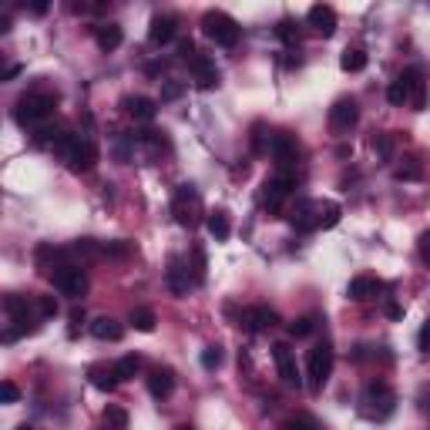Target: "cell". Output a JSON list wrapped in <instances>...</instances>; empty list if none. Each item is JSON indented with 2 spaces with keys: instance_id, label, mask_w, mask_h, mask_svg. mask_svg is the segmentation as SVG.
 I'll list each match as a JSON object with an SVG mask.
<instances>
[{
  "instance_id": "17",
  "label": "cell",
  "mask_w": 430,
  "mask_h": 430,
  "mask_svg": "<svg viewBox=\"0 0 430 430\" xmlns=\"http://www.w3.org/2000/svg\"><path fill=\"white\" fill-rule=\"evenodd\" d=\"M175 27H178V21L175 17H168V14H155L152 17V24H148V41L152 44H172L175 41Z\"/></svg>"
},
{
  "instance_id": "9",
  "label": "cell",
  "mask_w": 430,
  "mask_h": 430,
  "mask_svg": "<svg viewBox=\"0 0 430 430\" xmlns=\"http://www.w3.org/2000/svg\"><path fill=\"white\" fill-rule=\"evenodd\" d=\"M356 121H360V108H356L353 98H340V101H333V108H329V128H333L336 135L353 131Z\"/></svg>"
},
{
  "instance_id": "22",
  "label": "cell",
  "mask_w": 430,
  "mask_h": 430,
  "mask_svg": "<svg viewBox=\"0 0 430 430\" xmlns=\"http://www.w3.org/2000/svg\"><path fill=\"white\" fill-rule=\"evenodd\" d=\"M121 41H125V30H121L118 24H101V27H95V44H98L104 54L118 51V48H121Z\"/></svg>"
},
{
  "instance_id": "2",
  "label": "cell",
  "mask_w": 430,
  "mask_h": 430,
  "mask_svg": "<svg viewBox=\"0 0 430 430\" xmlns=\"http://www.w3.org/2000/svg\"><path fill=\"white\" fill-rule=\"evenodd\" d=\"M54 108H57V95L51 91H30L24 95L17 108H14V118H17V125H41L44 118H51Z\"/></svg>"
},
{
  "instance_id": "23",
  "label": "cell",
  "mask_w": 430,
  "mask_h": 430,
  "mask_svg": "<svg viewBox=\"0 0 430 430\" xmlns=\"http://www.w3.org/2000/svg\"><path fill=\"white\" fill-rule=\"evenodd\" d=\"M91 336H95V340H104V343H118V340L125 336V326H121L118 320H111V316H98V320L91 323Z\"/></svg>"
},
{
  "instance_id": "47",
  "label": "cell",
  "mask_w": 430,
  "mask_h": 430,
  "mask_svg": "<svg viewBox=\"0 0 430 430\" xmlns=\"http://www.w3.org/2000/svg\"><path fill=\"white\" fill-rule=\"evenodd\" d=\"M387 316H390V320H400V316H404V309H400L397 303H387Z\"/></svg>"
},
{
  "instance_id": "20",
  "label": "cell",
  "mask_w": 430,
  "mask_h": 430,
  "mask_svg": "<svg viewBox=\"0 0 430 430\" xmlns=\"http://www.w3.org/2000/svg\"><path fill=\"white\" fill-rule=\"evenodd\" d=\"M377 293H380V282L373 276H353L350 286H346V296H350L353 303H367V300H373Z\"/></svg>"
},
{
  "instance_id": "14",
  "label": "cell",
  "mask_w": 430,
  "mask_h": 430,
  "mask_svg": "<svg viewBox=\"0 0 430 430\" xmlns=\"http://www.w3.org/2000/svg\"><path fill=\"white\" fill-rule=\"evenodd\" d=\"M165 279H168V289H172V296H188V286H192V279H188V266L182 262V255H172L168 259V273H165Z\"/></svg>"
},
{
  "instance_id": "29",
  "label": "cell",
  "mask_w": 430,
  "mask_h": 430,
  "mask_svg": "<svg viewBox=\"0 0 430 430\" xmlns=\"http://www.w3.org/2000/svg\"><path fill=\"white\" fill-rule=\"evenodd\" d=\"M393 178H397V182H420V178H424V165H420L417 158H404V165L393 168Z\"/></svg>"
},
{
  "instance_id": "43",
  "label": "cell",
  "mask_w": 430,
  "mask_h": 430,
  "mask_svg": "<svg viewBox=\"0 0 430 430\" xmlns=\"http://www.w3.org/2000/svg\"><path fill=\"white\" fill-rule=\"evenodd\" d=\"M104 255H115V259H125V255H131V246L128 242H104Z\"/></svg>"
},
{
  "instance_id": "28",
  "label": "cell",
  "mask_w": 430,
  "mask_h": 430,
  "mask_svg": "<svg viewBox=\"0 0 430 430\" xmlns=\"http://www.w3.org/2000/svg\"><path fill=\"white\" fill-rule=\"evenodd\" d=\"M91 383H95L98 390H104V393H111L121 380L115 373V367H108V370H104V367H95V370H91Z\"/></svg>"
},
{
  "instance_id": "36",
  "label": "cell",
  "mask_w": 430,
  "mask_h": 430,
  "mask_svg": "<svg viewBox=\"0 0 430 430\" xmlns=\"http://www.w3.org/2000/svg\"><path fill=\"white\" fill-rule=\"evenodd\" d=\"M373 155L383 158V162H390L393 158V135H377L373 138Z\"/></svg>"
},
{
  "instance_id": "27",
  "label": "cell",
  "mask_w": 430,
  "mask_h": 430,
  "mask_svg": "<svg viewBox=\"0 0 430 430\" xmlns=\"http://www.w3.org/2000/svg\"><path fill=\"white\" fill-rule=\"evenodd\" d=\"M128 323L138 329V333H155V326H158V316H155V309H148V306H138V309H131Z\"/></svg>"
},
{
  "instance_id": "38",
  "label": "cell",
  "mask_w": 430,
  "mask_h": 430,
  "mask_svg": "<svg viewBox=\"0 0 430 430\" xmlns=\"http://www.w3.org/2000/svg\"><path fill=\"white\" fill-rule=\"evenodd\" d=\"M309 333H313V316H300V320L289 323V336H296V340H303Z\"/></svg>"
},
{
  "instance_id": "10",
  "label": "cell",
  "mask_w": 430,
  "mask_h": 430,
  "mask_svg": "<svg viewBox=\"0 0 430 430\" xmlns=\"http://www.w3.org/2000/svg\"><path fill=\"white\" fill-rule=\"evenodd\" d=\"M273 360H276V370L286 387H300V383H303L300 367H296V353H293L289 343H276V346H273Z\"/></svg>"
},
{
  "instance_id": "35",
  "label": "cell",
  "mask_w": 430,
  "mask_h": 430,
  "mask_svg": "<svg viewBox=\"0 0 430 430\" xmlns=\"http://www.w3.org/2000/svg\"><path fill=\"white\" fill-rule=\"evenodd\" d=\"M340 215H343V208H340L336 202L320 205V228H333L336 222H340Z\"/></svg>"
},
{
  "instance_id": "7",
  "label": "cell",
  "mask_w": 430,
  "mask_h": 430,
  "mask_svg": "<svg viewBox=\"0 0 430 430\" xmlns=\"http://www.w3.org/2000/svg\"><path fill=\"white\" fill-rule=\"evenodd\" d=\"M98 158H101L98 145H95L91 138H81V135H75V141H71V145H68V152H64L68 168H71V172H77V175L91 172V168L98 165Z\"/></svg>"
},
{
  "instance_id": "39",
  "label": "cell",
  "mask_w": 430,
  "mask_h": 430,
  "mask_svg": "<svg viewBox=\"0 0 430 430\" xmlns=\"http://www.w3.org/2000/svg\"><path fill=\"white\" fill-rule=\"evenodd\" d=\"M0 400H3V404H17V400H21V387L10 383V380H3V383H0Z\"/></svg>"
},
{
  "instance_id": "4",
  "label": "cell",
  "mask_w": 430,
  "mask_h": 430,
  "mask_svg": "<svg viewBox=\"0 0 430 430\" xmlns=\"http://www.w3.org/2000/svg\"><path fill=\"white\" fill-rule=\"evenodd\" d=\"M329 373H333V346L329 343H316L309 350V356H306V387L313 393H320L323 383L329 380Z\"/></svg>"
},
{
  "instance_id": "50",
  "label": "cell",
  "mask_w": 430,
  "mask_h": 430,
  "mask_svg": "<svg viewBox=\"0 0 430 430\" xmlns=\"http://www.w3.org/2000/svg\"><path fill=\"white\" fill-rule=\"evenodd\" d=\"M350 155H353L350 145H340V148H336V158H350Z\"/></svg>"
},
{
  "instance_id": "42",
  "label": "cell",
  "mask_w": 430,
  "mask_h": 430,
  "mask_svg": "<svg viewBox=\"0 0 430 430\" xmlns=\"http://www.w3.org/2000/svg\"><path fill=\"white\" fill-rule=\"evenodd\" d=\"M37 313H41L44 320L57 316V300H54V296H37Z\"/></svg>"
},
{
  "instance_id": "51",
  "label": "cell",
  "mask_w": 430,
  "mask_h": 430,
  "mask_svg": "<svg viewBox=\"0 0 430 430\" xmlns=\"http://www.w3.org/2000/svg\"><path fill=\"white\" fill-rule=\"evenodd\" d=\"M30 10H34V14H48V3H44V0H37V3H34Z\"/></svg>"
},
{
  "instance_id": "40",
  "label": "cell",
  "mask_w": 430,
  "mask_h": 430,
  "mask_svg": "<svg viewBox=\"0 0 430 430\" xmlns=\"http://www.w3.org/2000/svg\"><path fill=\"white\" fill-rule=\"evenodd\" d=\"M192 262H195V282H205V269H208V262H205V253H202V246H195L192 249Z\"/></svg>"
},
{
  "instance_id": "45",
  "label": "cell",
  "mask_w": 430,
  "mask_h": 430,
  "mask_svg": "<svg viewBox=\"0 0 430 430\" xmlns=\"http://www.w3.org/2000/svg\"><path fill=\"white\" fill-rule=\"evenodd\" d=\"M282 430H316V424H313L309 417H289V420L282 424Z\"/></svg>"
},
{
  "instance_id": "8",
  "label": "cell",
  "mask_w": 430,
  "mask_h": 430,
  "mask_svg": "<svg viewBox=\"0 0 430 430\" xmlns=\"http://www.w3.org/2000/svg\"><path fill=\"white\" fill-rule=\"evenodd\" d=\"M51 282L54 289L61 293V296H68V300H81L84 293H88V276H84V269H77V266H61V269H54L51 273Z\"/></svg>"
},
{
  "instance_id": "49",
  "label": "cell",
  "mask_w": 430,
  "mask_h": 430,
  "mask_svg": "<svg viewBox=\"0 0 430 430\" xmlns=\"http://www.w3.org/2000/svg\"><path fill=\"white\" fill-rule=\"evenodd\" d=\"M71 323H75V326H71V333H77V323H84V313H81V309H75V313H71Z\"/></svg>"
},
{
  "instance_id": "48",
  "label": "cell",
  "mask_w": 430,
  "mask_h": 430,
  "mask_svg": "<svg viewBox=\"0 0 430 430\" xmlns=\"http://www.w3.org/2000/svg\"><path fill=\"white\" fill-rule=\"evenodd\" d=\"M21 71H24V68H21V64H10V68H7V71H3V81H14V77L21 75Z\"/></svg>"
},
{
  "instance_id": "12",
  "label": "cell",
  "mask_w": 430,
  "mask_h": 430,
  "mask_svg": "<svg viewBox=\"0 0 430 430\" xmlns=\"http://www.w3.org/2000/svg\"><path fill=\"white\" fill-rule=\"evenodd\" d=\"M276 323H279V316H276V309H269V306H253L239 320V326H246L249 333H269Z\"/></svg>"
},
{
  "instance_id": "37",
  "label": "cell",
  "mask_w": 430,
  "mask_h": 430,
  "mask_svg": "<svg viewBox=\"0 0 430 430\" xmlns=\"http://www.w3.org/2000/svg\"><path fill=\"white\" fill-rule=\"evenodd\" d=\"M276 34L282 37V41H286V44H300V30H296V24H293L289 17H282V21H279Z\"/></svg>"
},
{
  "instance_id": "24",
  "label": "cell",
  "mask_w": 430,
  "mask_h": 430,
  "mask_svg": "<svg viewBox=\"0 0 430 430\" xmlns=\"http://www.w3.org/2000/svg\"><path fill=\"white\" fill-rule=\"evenodd\" d=\"M205 228H208V235H212L215 242H226L228 235H232V222H228V212H226V208H215V212H208Z\"/></svg>"
},
{
  "instance_id": "11",
  "label": "cell",
  "mask_w": 430,
  "mask_h": 430,
  "mask_svg": "<svg viewBox=\"0 0 430 430\" xmlns=\"http://www.w3.org/2000/svg\"><path fill=\"white\" fill-rule=\"evenodd\" d=\"M269 152H273V158L279 162V168H293V162L300 158V145H296V138H293L289 131H276Z\"/></svg>"
},
{
  "instance_id": "46",
  "label": "cell",
  "mask_w": 430,
  "mask_h": 430,
  "mask_svg": "<svg viewBox=\"0 0 430 430\" xmlns=\"http://www.w3.org/2000/svg\"><path fill=\"white\" fill-rule=\"evenodd\" d=\"M417 350H420V353H430V320L420 326V333H417Z\"/></svg>"
},
{
  "instance_id": "53",
  "label": "cell",
  "mask_w": 430,
  "mask_h": 430,
  "mask_svg": "<svg viewBox=\"0 0 430 430\" xmlns=\"http://www.w3.org/2000/svg\"><path fill=\"white\" fill-rule=\"evenodd\" d=\"M17 430H30V427H27V424H24V427H17Z\"/></svg>"
},
{
  "instance_id": "13",
  "label": "cell",
  "mask_w": 430,
  "mask_h": 430,
  "mask_svg": "<svg viewBox=\"0 0 430 430\" xmlns=\"http://www.w3.org/2000/svg\"><path fill=\"white\" fill-rule=\"evenodd\" d=\"M306 24L313 27L316 34L329 37V34L336 30V10H333L329 3H313V7H309V14H306Z\"/></svg>"
},
{
  "instance_id": "44",
  "label": "cell",
  "mask_w": 430,
  "mask_h": 430,
  "mask_svg": "<svg viewBox=\"0 0 430 430\" xmlns=\"http://www.w3.org/2000/svg\"><path fill=\"white\" fill-rule=\"evenodd\" d=\"M417 253H420V262L430 266V228L420 232V239H417Z\"/></svg>"
},
{
  "instance_id": "6",
  "label": "cell",
  "mask_w": 430,
  "mask_h": 430,
  "mask_svg": "<svg viewBox=\"0 0 430 430\" xmlns=\"http://www.w3.org/2000/svg\"><path fill=\"white\" fill-rule=\"evenodd\" d=\"M293 188H296V172L293 168H279L276 175L266 178V185H262V205L269 212H279L282 202L293 195Z\"/></svg>"
},
{
  "instance_id": "3",
  "label": "cell",
  "mask_w": 430,
  "mask_h": 430,
  "mask_svg": "<svg viewBox=\"0 0 430 430\" xmlns=\"http://www.w3.org/2000/svg\"><path fill=\"white\" fill-rule=\"evenodd\" d=\"M172 215L182 228H195L199 215H202V199H199V188L195 185H178L175 199H172Z\"/></svg>"
},
{
  "instance_id": "30",
  "label": "cell",
  "mask_w": 430,
  "mask_h": 430,
  "mask_svg": "<svg viewBox=\"0 0 430 430\" xmlns=\"http://www.w3.org/2000/svg\"><path fill=\"white\" fill-rule=\"evenodd\" d=\"M128 424H131V417H128L125 407L111 404L108 410H104V427L108 430H128Z\"/></svg>"
},
{
  "instance_id": "16",
  "label": "cell",
  "mask_w": 430,
  "mask_h": 430,
  "mask_svg": "<svg viewBox=\"0 0 430 430\" xmlns=\"http://www.w3.org/2000/svg\"><path fill=\"white\" fill-rule=\"evenodd\" d=\"M289 222L300 228V232H313V228H320V205L309 202V199H300L296 208H293V215H289Z\"/></svg>"
},
{
  "instance_id": "21",
  "label": "cell",
  "mask_w": 430,
  "mask_h": 430,
  "mask_svg": "<svg viewBox=\"0 0 430 430\" xmlns=\"http://www.w3.org/2000/svg\"><path fill=\"white\" fill-rule=\"evenodd\" d=\"M410 75V108L424 111L427 108V81H424V68H407Z\"/></svg>"
},
{
  "instance_id": "25",
  "label": "cell",
  "mask_w": 430,
  "mask_h": 430,
  "mask_svg": "<svg viewBox=\"0 0 430 430\" xmlns=\"http://www.w3.org/2000/svg\"><path fill=\"white\" fill-rule=\"evenodd\" d=\"M387 101L393 104V108H404L410 104V75H400L397 81H390V88H387Z\"/></svg>"
},
{
  "instance_id": "26",
  "label": "cell",
  "mask_w": 430,
  "mask_h": 430,
  "mask_svg": "<svg viewBox=\"0 0 430 430\" xmlns=\"http://www.w3.org/2000/svg\"><path fill=\"white\" fill-rule=\"evenodd\" d=\"M367 64H370V57H367V51H363V48H346V51H343V57H340V68H343L346 75H360Z\"/></svg>"
},
{
  "instance_id": "15",
  "label": "cell",
  "mask_w": 430,
  "mask_h": 430,
  "mask_svg": "<svg viewBox=\"0 0 430 430\" xmlns=\"http://www.w3.org/2000/svg\"><path fill=\"white\" fill-rule=\"evenodd\" d=\"M128 118H135V121H152L155 115H158V101L155 98H145V95H128L125 101H121Z\"/></svg>"
},
{
  "instance_id": "34",
  "label": "cell",
  "mask_w": 430,
  "mask_h": 430,
  "mask_svg": "<svg viewBox=\"0 0 430 430\" xmlns=\"http://www.w3.org/2000/svg\"><path fill=\"white\" fill-rule=\"evenodd\" d=\"M199 360H202V367H205V370L212 373V370H219V367H222V360H226V353H222V346L215 343V346H205Z\"/></svg>"
},
{
  "instance_id": "32",
  "label": "cell",
  "mask_w": 430,
  "mask_h": 430,
  "mask_svg": "<svg viewBox=\"0 0 430 430\" xmlns=\"http://www.w3.org/2000/svg\"><path fill=\"white\" fill-rule=\"evenodd\" d=\"M71 253L81 255V259H101L104 246H101V242H95V239H81V242H75V249H71Z\"/></svg>"
},
{
  "instance_id": "5",
  "label": "cell",
  "mask_w": 430,
  "mask_h": 430,
  "mask_svg": "<svg viewBox=\"0 0 430 430\" xmlns=\"http://www.w3.org/2000/svg\"><path fill=\"white\" fill-rule=\"evenodd\" d=\"M202 34L208 41H215L219 48H235L239 44V24L222 14V10H208L202 17Z\"/></svg>"
},
{
  "instance_id": "52",
  "label": "cell",
  "mask_w": 430,
  "mask_h": 430,
  "mask_svg": "<svg viewBox=\"0 0 430 430\" xmlns=\"http://www.w3.org/2000/svg\"><path fill=\"white\" fill-rule=\"evenodd\" d=\"M175 430H195V427H175Z\"/></svg>"
},
{
  "instance_id": "33",
  "label": "cell",
  "mask_w": 430,
  "mask_h": 430,
  "mask_svg": "<svg viewBox=\"0 0 430 430\" xmlns=\"http://www.w3.org/2000/svg\"><path fill=\"white\" fill-rule=\"evenodd\" d=\"M269 145H273V135H266V125H262V121H255V125H253V152L255 155H266V152H269Z\"/></svg>"
},
{
  "instance_id": "41",
  "label": "cell",
  "mask_w": 430,
  "mask_h": 430,
  "mask_svg": "<svg viewBox=\"0 0 430 430\" xmlns=\"http://www.w3.org/2000/svg\"><path fill=\"white\" fill-rule=\"evenodd\" d=\"M182 91H185V84H178V81H162V101H175V98H182Z\"/></svg>"
},
{
  "instance_id": "18",
  "label": "cell",
  "mask_w": 430,
  "mask_h": 430,
  "mask_svg": "<svg viewBox=\"0 0 430 430\" xmlns=\"http://www.w3.org/2000/svg\"><path fill=\"white\" fill-rule=\"evenodd\" d=\"M192 77H195L199 88H215V84H219V68H215V61H212L208 54H195V61H192Z\"/></svg>"
},
{
  "instance_id": "19",
  "label": "cell",
  "mask_w": 430,
  "mask_h": 430,
  "mask_svg": "<svg viewBox=\"0 0 430 430\" xmlns=\"http://www.w3.org/2000/svg\"><path fill=\"white\" fill-rule=\"evenodd\" d=\"M172 390H175V373H172L168 367H158V370H152V377H148V393H152L155 400L172 397Z\"/></svg>"
},
{
  "instance_id": "31",
  "label": "cell",
  "mask_w": 430,
  "mask_h": 430,
  "mask_svg": "<svg viewBox=\"0 0 430 430\" xmlns=\"http://www.w3.org/2000/svg\"><path fill=\"white\" fill-rule=\"evenodd\" d=\"M138 370H141V356H135V353L121 356V360L115 363V373H118V380H135Z\"/></svg>"
},
{
  "instance_id": "1",
  "label": "cell",
  "mask_w": 430,
  "mask_h": 430,
  "mask_svg": "<svg viewBox=\"0 0 430 430\" xmlns=\"http://www.w3.org/2000/svg\"><path fill=\"white\" fill-rule=\"evenodd\" d=\"M393 407H397V393H393V387L387 380H373V383L363 387V393H360V413L367 420H387L393 413Z\"/></svg>"
}]
</instances>
